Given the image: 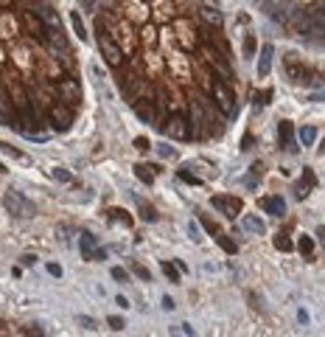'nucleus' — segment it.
Masks as SVG:
<instances>
[{"label":"nucleus","instance_id":"f257e3e1","mask_svg":"<svg viewBox=\"0 0 325 337\" xmlns=\"http://www.w3.org/2000/svg\"><path fill=\"white\" fill-rule=\"evenodd\" d=\"M96 31H98V48H101V54H104V59L112 65V68H120V65H124V48H120V45L115 43V37L106 31L101 17L96 20Z\"/></svg>","mask_w":325,"mask_h":337},{"label":"nucleus","instance_id":"f03ea898","mask_svg":"<svg viewBox=\"0 0 325 337\" xmlns=\"http://www.w3.org/2000/svg\"><path fill=\"white\" fill-rule=\"evenodd\" d=\"M202 54H205V59L213 65V68H216V73H219L224 82L233 79V68H230V59H227L224 54L216 48V45H202Z\"/></svg>","mask_w":325,"mask_h":337},{"label":"nucleus","instance_id":"7ed1b4c3","mask_svg":"<svg viewBox=\"0 0 325 337\" xmlns=\"http://www.w3.org/2000/svg\"><path fill=\"white\" fill-rule=\"evenodd\" d=\"M210 93H213V99H216V104H219V110H222L224 115H233V113H236V96H233V90L227 87L224 79L213 82Z\"/></svg>","mask_w":325,"mask_h":337},{"label":"nucleus","instance_id":"20e7f679","mask_svg":"<svg viewBox=\"0 0 325 337\" xmlns=\"http://www.w3.org/2000/svg\"><path fill=\"white\" fill-rule=\"evenodd\" d=\"M162 132L168 138H177V141H185V138H191V124H188V118H185V113H174L166 118V127H162Z\"/></svg>","mask_w":325,"mask_h":337},{"label":"nucleus","instance_id":"39448f33","mask_svg":"<svg viewBox=\"0 0 325 337\" xmlns=\"http://www.w3.org/2000/svg\"><path fill=\"white\" fill-rule=\"evenodd\" d=\"M3 205L12 216H31L34 214V205H31L20 191H6L3 194Z\"/></svg>","mask_w":325,"mask_h":337},{"label":"nucleus","instance_id":"423d86ee","mask_svg":"<svg viewBox=\"0 0 325 337\" xmlns=\"http://www.w3.org/2000/svg\"><path fill=\"white\" fill-rule=\"evenodd\" d=\"M48 121L54 124V129H59V132L70 129V124H73V110H70V104H64V101H59V104H50V107H48Z\"/></svg>","mask_w":325,"mask_h":337},{"label":"nucleus","instance_id":"0eeeda50","mask_svg":"<svg viewBox=\"0 0 325 337\" xmlns=\"http://www.w3.org/2000/svg\"><path fill=\"white\" fill-rule=\"evenodd\" d=\"M283 65H286V73L292 76V82H297V85H308L311 76H314V73H311L303 62H297V65H294V54H286Z\"/></svg>","mask_w":325,"mask_h":337},{"label":"nucleus","instance_id":"6e6552de","mask_svg":"<svg viewBox=\"0 0 325 337\" xmlns=\"http://www.w3.org/2000/svg\"><path fill=\"white\" fill-rule=\"evenodd\" d=\"M56 93L64 104H78V101H82V90H78V85L70 79V76H62V79L56 82Z\"/></svg>","mask_w":325,"mask_h":337},{"label":"nucleus","instance_id":"1a4fd4ad","mask_svg":"<svg viewBox=\"0 0 325 337\" xmlns=\"http://www.w3.org/2000/svg\"><path fill=\"white\" fill-rule=\"evenodd\" d=\"M22 26L28 29V34L34 37L36 43H48V31H45V23L40 15H34V12H26L22 15Z\"/></svg>","mask_w":325,"mask_h":337},{"label":"nucleus","instance_id":"9d476101","mask_svg":"<svg viewBox=\"0 0 325 337\" xmlns=\"http://www.w3.org/2000/svg\"><path fill=\"white\" fill-rule=\"evenodd\" d=\"M202 20L210 23L213 29H222V26H224V17H222L216 0H202Z\"/></svg>","mask_w":325,"mask_h":337},{"label":"nucleus","instance_id":"9b49d317","mask_svg":"<svg viewBox=\"0 0 325 337\" xmlns=\"http://www.w3.org/2000/svg\"><path fill=\"white\" fill-rule=\"evenodd\" d=\"M292 29H294L297 34H303V37L314 34V23H311L308 12H294V15H292Z\"/></svg>","mask_w":325,"mask_h":337},{"label":"nucleus","instance_id":"f8f14e48","mask_svg":"<svg viewBox=\"0 0 325 337\" xmlns=\"http://www.w3.org/2000/svg\"><path fill=\"white\" fill-rule=\"evenodd\" d=\"M134 115L146 124H154V99H134Z\"/></svg>","mask_w":325,"mask_h":337},{"label":"nucleus","instance_id":"ddd939ff","mask_svg":"<svg viewBox=\"0 0 325 337\" xmlns=\"http://www.w3.org/2000/svg\"><path fill=\"white\" fill-rule=\"evenodd\" d=\"M213 208L224 211V214L233 219V216L241 211V200H238V197H213Z\"/></svg>","mask_w":325,"mask_h":337},{"label":"nucleus","instance_id":"4468645a","mask_svg":"<svg viewBox=\"0 0 325 337\" xmlns=\"http://www.w3.org/2000/svg\"><path fill=\"white\" fill-rule=\"evenodd\" d=\"M261 208L266 211V214H272V216H283L286 214V202H283V197H264Z\"/></svg>","mask_w":325,"mask_h":337},{"label":"nucleus","instance_id":"2eb2a0df","mask_svg":"<svg viewBox=\"0 0 325 337\" xmlns=\"http://www.w3.org/2000/svg\"><path fill=\"white\" fill-rule=\"evenodd\" d=\"M286 15H289V3H286V0H275V3H269V6H266V17H269V20L283 23V20H286Z\"/></svg>","mask_w":325,"mask_h":337},{"label":"nucleus","instance_id":"dca6fc26","mask_svg":"<svg viewBox=\"0 0 325 337\" xmlns=\"http://www.w3.org/2000/svg\"><path fill=\"white\" fill-rule=\"evenodd\" d=\"M129 12H126V20H146L148 17V9L143 6V3H138V0H129Z\"/></svg>","mask_w":325,"mask_h":337},{"label":"nucleus","instance_id":"f3484780","mask_svg":"<svg viewBox=\"0 0 325 337\" xmlns=\"http://www.w3.org/2000/svg\"><path fill=\"white\" fill-rule=\"evenodd\" d=\"M177 40L185 45V48H196V40H194V31L185 26V23H177Z\"/></svg>","mask_w":325,"mask_h":337},{"label":"nucleus","instance_id":"a211bd4d","mask_svg":"<svg viewBox=\"0 0 325 337\" xmlns=\"http://www.w3.org/2000/svg\"><path fill=\"white\" fill-rule=\"evenodd\" d=\"M244 230H250V233H264L266 225H264V219H258L255 214H247L244 216Z\"/></svg>","mask_w":325,"mask_h":337},{"label":"nucleus","instance_id":"6ab92c4d","mask_svg":"<svg viewBox=\"0 0 325 337\" xmlns=\"http://www.w3.org/2000/svg\"><path fill=\"white\" fill-rule=\"evenodd\" d=\"M269 65H272V45H264L261 51V62H258V76H266Z\"/></svg>","mask_w":325,"mask_h":337},{"label":"nucleus","instance_id":"aec40b11","mask_svg":"<svg viewBox=\"0 0 325 337\" xmlns=\"http://www.w3.org/2000/svg\"><path fill=\"white\" fill-rule=\"evenodd\" d=\"M292 135H294V127H292V121H280V127H278L280 146H289V144H292Z\"/></svg>","mask_w":325,"mask_h":337},{"label":"nucleus","instance_id":"412c9836","mask_svg":"<svg viewBox=\"0 0 325 337\" xmlns=\"http://www.w3.org/2000/svg\"><path fill=\"white\" fill-rule=\"evenodd\" d=\"M78 247H82V258H84V261H92V256H96V253H92V236H90V233H82Z\"/></svg>","mask_w":325,"mask_h":337},{"label":"nucleus","instance_id":"4be33fe9","mask_svg":"<svg viewBox=\"0 0 325 337\" xmlns=\"http://www.w3.org/2000/svg\"><path fill=\"white\" fill-rule=\"evenodd\" d=\"M297 135H300V144L303 146H311L317 141V127H300L297 129Z\"/></svg>","mask_w":325,"mask_h":337},{"label":"nucleus","instance_id":"5701e85b","mask_svg":"<svg viewBox=\"0 0 325 337\" xmlns=\"http://www.w3.org/2000/svg\"><path fill=\"white\" fill-rule=\"evenodd\" d=\"M70 23H73V31H76V37L82 40V43H87V31H84V23H82V17H78V12H70Z\"/></svg>","mask_w":325,"mask_h":337},{"label":"nucleus","instance_id":"b1692460","mask_svg":"<svg viewBox=\"0 0 325 337\" xmlns=\"http://www.w3.org/2000/svg\"><path fill=\"white\" fill-rule=\"evenodd\" d=\"M154 9H157L154 15L160 17V20H171V17H174V9H171V3H168V0H157V3H154Z\"/></svg>","mask_w":325,"mask_h":337},{"label":"nucleus","instance_id":"393cba45","mask_svg":"<svg viewBox=\"0 0 325 337\" xmlns=\"http://www.w3.org/2000/svg\"><path fill=\"white\" fill-rule=\"evenodd\" d=\"M134 177L140 180V183H152V180H154V169H152V166L138 163V166H134Z\"/></svg>","mask_w":325,"mask_h":337},{"label":"nucleus","instance_id":"a878e982","mask_svg":"<svg viewBox=\"0 0 325 337\" xmlns=\"http://www.w3.org/2000/svg\"><path fill=\"white\" fill-rule=\"evenodd\" d=\"M162 273L168 275L171 284H180V267H177V264H171V261H162Z\"/></svg>","mask_w":325,"mask_h":337},{"label":"nucleus","instance_id":"bb28decb","mask_svg":"<svg viewBox=\"0 0 325 337\" xmlns=\"http://www.w3.org/2000/svg\"><path fill=\"white\" fill-rule=\"evenodd\" d=\"M275 247H278V250H283V253H289V250H294V242H292L286 233H278V236H275Z\"/></svg>","mask_w":325,"mask_h":337},{"label":"nucleus","instance_id":"cd10ccee","mask_svg":"<svg viewBox=\"0 0 325 337\" xmlns=\"http://www.w3.org/2000/svg\"><path fill=\"white\" fill-rule=\"evenodd\" d=\"M40 17H42L45 26H54V29H59V17L54 15V9H40Z\"/></svg>","mask_w":325,"mask_h":337},{"label":"nucleus","instance_id":"c85d7f7f","mask_svg":"<svg viewBox=\"0 0 325 337\" xmlns=\"http://www.w3.org/2000/svg\"><path fill=\"white\" fill-rule=\"evenodd\" d=\"M106 214H110V219H120V222L126 225V228H129V225H132V216H129L126 211H120V208H110V211H106Z\"/></svg>","mask_w":325,"mask_h":337},{"label":"nucleus","instance_id":"c756f323","mask_svg":"<svg viewBox=\"0 0 325 337\" xmlns=\"http://www.w3.org/2000/svg\"><path fill=\"white\" fill-rule=\"evenodd\" d=\"M297 247H300V253H303V256H311V253H314V239H311V236H300Z\"/></svg>","mask_w":325,"mask_h":337},{"label":"nucleus","instance_id":"7c9ffc66","mask_svg":"<svg viewBox=\"0 0 325 337\" xmlns=\"http://www.w3.org/2000/svg\"><path fill=\"white\" fill-rule=\"evenodd\" d=\"M140 216L146 219V222H157V211L152 208V205H146V202L140 205Z\"/></svg>","mask_w":325,"mask_h":337},{"label":"nucleus","instance_id":"2f4dec72","mask_svg":"<svg viewBox=\"0 0 325 337\" xmlns=\"http://www.w3.org/2000/svg\"><path fill=\"white\" fill-rule=\"evenodd\" d=\"M50 174H54V177L59 180V183H70V172H64V169H50Z\"/></svg>","mask_w":325,"mask_h":337},{"label":"nucleus","instance_id":"473e14b6","mask_svg":"<svg viewBox=\"0 0 325 337\" xmlns=\"http://www.w3.org/2000/svg\"><path fill=\"white\" fill-rule=\"evenodd\" d=\"M216 239H219V244L224 247L227 253H236V242H230V239H227V236H222V233H216Z\"/></svg>","mask_w":325,"mask_h":337},{"label":"nucleus","instance_id":"72a5a7b5","mask_svg":"<svg viewBox=\"0 0 325 337\" xmlns=\"http://www.w3.org/2000/svg\"><path fill=\"white\" fill-rule=\"evenodd\" d=\"M154 34L157 31L152 29V26H146V29H143V45H154Z\"/></svg>","mask_w":325,"mask_h":337},{"label":"nucleus","instance_id":"f704fd0d","mask_svg":"<svg viewBox=\"0 0 325 337\" xmlns=\"http://www.w3.org/2000/svg\"><path fill=\"white\" fill-rule=\"evenodd\" d=\"M112 278H115V281H120V284H126L129 275H126V270H124V267H112Z\"/></svg>","mask_w":325,"mask_h":337},{"label":"nucleus","instance_id":"c9c22d12","mask_svg":"<svg viewBox=\"0 0 325 337\" xmlns=\"http://www.w3.org/2000/svg\"><path fill=\"white\" fill-rule=\"evenodd\" d=\"M272 96H275V90H264V93H252V99H258V104H269Z\"/></svg>","mask_w":325,"mask_h":337},{"label":"nucleus","instance_id":"e433bc0d","mask_svg":"<svg viewBox=\"0 0 325 337\" xmlns=\"http://www.w3.org/2000/svg\"><path fill=\"white\" fill-rule=\"evenodd\" d=\"M78 326H82L84 331H92V329H96V320H92V317H84V315H82V317H78Z\"/></svg>","mask_w":325,"mask_h":337},{"label":"nucleus","instance_id":"4c0bfd02","mask_svg":"<svg viewBox=\"0 0 325 337\" xmlns=\"http://www.w3.org/2000/svg\"><path fill=\"white\" fill-rule=\"evenodd\" d=\"M132 273L138 275V278H143V281L152 278V275H148V270H146V267H140V264H132Z\"/></svg>","mask_w":325,"mask_h":337},{"label":"nucleus","instance_id":"58836bf2","mask_svg":"<svg viewBox=\"0 0 325 337\" xmlns=\"http://www.w3.org/2000/svg\"><path fill=\"white\" fill-rule=\"evenodd\" d=\"M244 54H247V57H252V54H255V37L252 34L244 40Z\"/></svg>","mask_w":325,"mask_h":337},{"label":"nucleus","instance_id":"ea45409f","mask_svg":"<svg viewBox=\"0 0 325 337\" xmlns=\"http://www.w3.org/2000/svg\"><path fill=\"white\" fill-rule=\"evenodd\" d=\"M0 152H8V155H14V158L26 160V155H22V152H17L14 146H8V144H0Z\"/></svg>","mask_w":325,"mask_h":337},{"label":"nucleus","instance_id":"a19ab883","mask_svg":"<svg viewBox=\"0 0 325 337\" xmlns=\"http://www.w3.org/2000/svg\"><path fill=\"white\" fill-rule=\"evenodd\" d=\"M188 236H191V242H199V228H196V222H188Z\"/></svg>","mask_w":325,"mask_h":337},{"label":"nucleus","instance_id":"79ce46f5","mask_svg":"<svg viewBox=\"0 0 325 337\" xmlns=\"http://www.w3.org/2000/svg\"><path fill=\"white\" fill-rule=\"evenodd\" d=\"M134 149H140V152L152 149V144H148V138H134Z\"/></svg>","mask_w":325,"mask_h":337},{"label":"nucleus","instance_id":"37998d69","mask_svg":"<svg viewBox=\"0 0 325 337\" xmlns=\"http://www.w3.org/2000/svg\"><path fill=\"white\" fill-rule=\"evenodd\" d=\"M106 323H110V329H112V331H120V329H124V326H126V323L120 320V317H110V320H106Z\"/></svg>","mask_w":325,"mask_h":337},{"label":"nucleus","instance_id":"c03bdc74","mask_svg":"<svg viewBox=\"0 0 325 337\" xmlns=\"http://www.w3.org/2000/svg\"><path fill=\"white\" fill-rule=\"evenodd\" d=\"M303 183H306V186H314V183H317V180H314V172H311V169H306V172H303Z\"/></svg>","mask_w":325,"mask_h":337},{"label":"nucleus","instance_id":"a18cd8bd","mask_svg":"<svg viewBox=\"0 0 325 337\" xmlns=\"http://www.w3.org/2000/svg\"><path fill=\"white\" fill-rule=\"evenodd\" d=\"M180 180H185V183H194V186H196V183H199V180L194 177V174H188V172H185V169H182V172H180Z\"/></svg>","mask_w":325,"mask_h":337},{"label":"nucleus","instance_id":"49530a36","mask_svg":"<svg viewBox=\"0 0 325 337\" xmlns=\"http://www.w3.org/2000/svg\"><path fill=\"white\" fill-rule=\"evenodd\" d=\"M202 225H205V230H210V233H219V228H216V225H213L208 216H202Z\"/></svg>","mask_w":325,"mask_h":337},{"label":"nucleus","instance_id":"de8ad7c7","mask_svg":"<svg viewBox=\"0 0 325 337\" xmlns=\"http://www.w3.org/2000/svg\"><path fill=\"white\" fill-rule=\"evenodd\" d=\"M174 306H177V303H174V298H168V295H166V298H162V309H168V312H171Z\"/></svg>","mask_w":325,"mask_h":337},{"label":"nucleus","instance_id":"09e8293b","mask_svg":"<svg viewBox=\"0 0 325 337\" xmlns=\"http://www.w3.org/2000/svg\"><path fill=\"white\" fill-rule=\"evenodd\" d=\"M115 303H118L120 309H129V306H132V303H129L126 298H124V295H118V298H115Z\"/></svg>","mask_w":325,"mask_h":337},{"label":"nucleus","instance_id":"8fccbe9b","mask_svg":"<svg viewBox=\"0 0 325 337\" xmlns=\"http://www.w3.org/2000/svg\"><path fill=\"white\" fill-rule=\"evenodd\" d=\"M48 273L59 278V275H62V267H59V264H48Z\"/></svg>","mask_w":325,"mask_h":337},{"label":"nucleus","instance_id":"3c124183","mask_svg":"<svg viewBox=\"0 0 325 337\" xmlns=\"http://www.w3.org/2000/svg\"><path fill=\"white\" fill-rule=\"evenodd\" d=\"M26 334H36V337H40V334H42V329H36V326H28V329H26Z\"/></svg>","mask_w":325,"mask_h":337},{"label":"nucleus","instance_id":"603ef678","mask_svg":"<svg viewBox=\"0 0 325 337\" xmlns=\"http://www.w3.org/2000/svg\"><path fill=\"white\" fill-rule=\"evenodd\" d=\"M34 261H36V256H22V264H28V267H31Z\"/></svg>","mask_w":325,"mask_h":337},{"label":"nucleus","instance_id":"864d4df0","mask_svg":"<svg viewBox=\"0 0 325 337\" xmlns=\"http://www.w3.org/2000/svg\"><path fill=\"white\" fill-rule=\"evenodd\" d=\"M12 3L14 0H0V9H12Z\"/></svg>","mask_w":325,"mask_h":337},{"label":"nucleus","instance_id":"5fc2aeb1","mask_svg":"<svg viewBox=\"0 0 325 337\" xmlns=\"http://www.w3.org/2000/svg\"><path fill=\"white\" fill-rule=\"evenodd\" d=\"M317 236L322 239V244H325V228H322V225H320V228H317Z\"/></svg>","mask_w":325,"mask_h":337},{"label":"nucleus","instance_id":"6e6d98bb","mask_svg":"<svg viewBox=\"0 0 325 337\" xmlns=\"http://www.w3.org/2000/svg\"><path fill=\"white\" fill-rule=\"evenodd\" d=\"M0 172H3V166H0Z\"/></svg>","mask_w":325,"mask_h":337},{"label":"nucleus","instance_id":"4d7b16f0","mask_svg":"<svg viewBox=\"0 0 325 337\" xmlns=\"http://www.w3.org/2000/svg\"><path fill=\"white\" fill-rule=\"evenodd\" d=\"M322 9H325V3H322Z\"/></svg>","mask_w":325,"mask_h":337}]
</instances>
